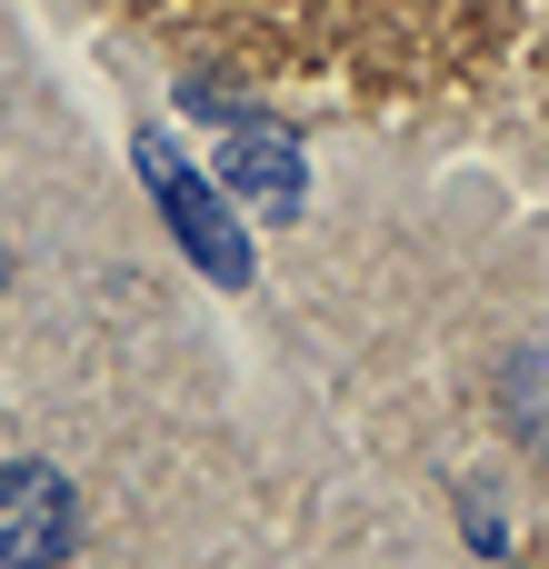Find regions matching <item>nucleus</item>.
Here are the masks:
<instances>
[{"label": "nucleus", "instance_id": "f03ea898", "mask_svg": "<svg viewBox=\"0 0 549 569\" xmlns=\"http://www.w3.org/2000/svg\"><path fill=\"white\" fill-rule=\"evenodd\" d=\"M80 540V500L50 460H10L0 470V569H60Z\"/></svg>", "mask_w": 549, "mask_h": 569}, {"label": "nucleus", "instance_id": "20e7f679", "mask_svg": "<svg viewBox=\"0 0 549 569\" xmlns=\"http://www.w3.org/2000/svg\"><path fill=\"white\" fill-rule=\"evenodd\" d=\"M0 280H10V250H0Z\"/></svg>", "mask_w": 549, "mask_h": 569}, {"label": "nucleus", "instance_id": "f257e3e1", "mask_svg": "<svg viewBox=\"0 0 549 569\" xmlns=\"http://www.w3.org/2000/svg\"><path fill=\"white\" fill-rule=\"evenodd\" d=\"M140 180H150V200L170 210V230L190 240V260H200V270H210L220 290H240V280H250L240 220H230V210H220V200L200 190V170H190V160H180V150H170L160 130H140Z\"/></svg>", "mask_w": 549, "mask_h": 569}, {"label": "nucleus", "instance_id": "7ed1b4c3", "mask_svg": "<svg viewBox=\"0 0 549 569\" xmlns=\"http://www.w3.org/2000/svg\"><path fill=\"white\" fill-rule=\"evenodd\" d=\"M190 110L230 130V160H220V170H230V190H250L270 220H290V210H300V150H290V130H270L250 100H230V90H210V80L190 90Z\"/></svg>", "mask_w": 549, "mask_h": 569}]
</instances>
